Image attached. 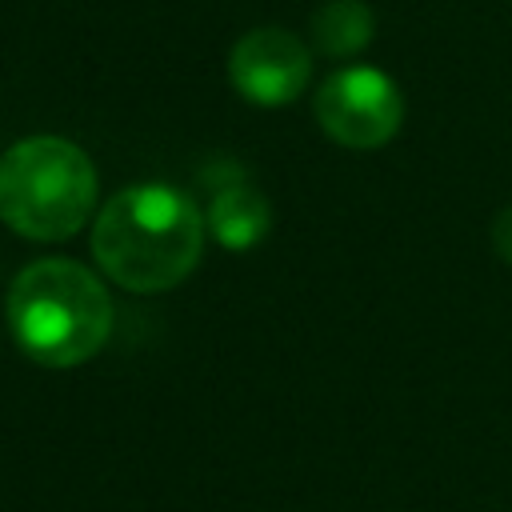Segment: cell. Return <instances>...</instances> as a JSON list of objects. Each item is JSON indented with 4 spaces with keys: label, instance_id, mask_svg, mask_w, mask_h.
Listing matches in <instances>:
<instances>
[{
    "label": "cell",
    "instance_id": "6da1fadb",
    "mask_svg": "<svg viewBox=\"0 0 512 512\" xmlns=\"http://www.w3.org/2000/svg\"><path fill=\"white\" fill-rule=\"evenodd\" d=\"M204 236L208 220L188 192L132 184L100 208L92 224V256L100 272L128 292H168L200 264Z\"/></svg>",
    "mask_w": 512,
    "mask_h": 512
},
{
    "label": "cell",
    "instance_id": "8992f818",
    "mask_svg": "<svg viewBox=\"0 0 512 512\" xmlns=\"http://www.w3.org/2000/svg\"><path fill=\"white\" fill-rule=\"evenodd\" d=\"M204 220L220 248L248 252L268 236L272 204L244 172H228V176H212V200H208Z\"/></svg>",
    "mask_w": 512,
    "mask_h": 512
},
{
    "label": "cell",
    "instance_id": "3957f363",
    "mask_svg": "<svg viewBox=\"0 0 512 512\" xmlns=\"http://www.w3.org/2000/svg\"><path fill=\"white\" fill-rule=\"evenodd\" d=\"M96 168L64 136H24L0 156V220L24 240H68L96 208Z\"/></svg>",
    "mask_w": 512,
    "mask_h": 512
},
{
    "label": "cell",
    "instance_id": "ba28073f",
    "mask_svg": "<svg viewBox=\"0 0 512 512\" xmlns=\"http://www.w3.org/2000/svg\"><path fill=\"white\" fill-rule=\"evenodd\" d=\"M492 248H496V256L504 264H512V204L500 208L496 220H492Z\"/></svg>",
    "mask_w": 512,
    "mask_h": 512
},
{
    "label": "cell",
    "instance_id": "5b68a950",
    "mask_svg": "<svg viewBox=\"0 0 512 512\" xmlns=\"http://www.w3.org/2000/svg\"><path fill=\"white\" fill-rule=\"evenodd\" d=\"M308 76H312V56L304 40L288 28H252L232 44L228 80L244 100L260 108L292 104L304 92Z\"/></svg>",
    "mask_w": 512,
    "mask_h": 512
},
{
    "label": "cell",
    "instance_id": "52a82bcc",
    "mask_svg": "<svg viewBox=\"0 0 512 512\" xmlns=\"http://www.w3.org/2000/svg\"><path fill=\"white\" fill-rule=\"evenodd\" d=\"M376 36L372 8L364 0H328L312 16V44L324 56H356Z\"/></svg>",
    "mask_w": 512,
    "mask_h": 512
},
{
    "label": "cell",
    "instance_id": "277c9868",
    "mask_svg": "<svg viewBox=\"0 0 512 512\" xmlns=\"http://www.w3.org/2000/svg\"><path fill=\"white\" fill-rule=\"evenodd\" d=\"M316 120L328 140L368 152L384 148L404 124V92L384 68L352 64L332 72L316 92Z\"/></svg>",
    "mask_w": 512,
    "mask_h": 512
},
{
    "label": "cell",
    "instance_id": "7a4b0ae2",
    "mask_svg": "<svg viewBox=\"0 0 512 512\" xmlns=\"http://www.w3.org/2000/svg\"><path fill=\"white\" fill-rule=\"evenodd\" d=\"M8 328L36 364L76 368L108 344L112 296L80 260H32L8 288Z\"/></svg>",
    "mask_w": 512,
    "mask_h": 512
}]
</instances>
